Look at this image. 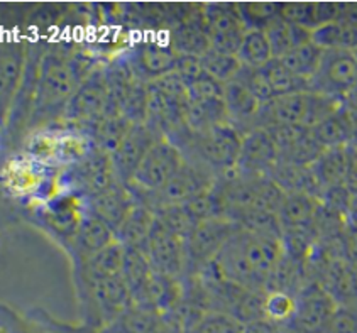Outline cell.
Returning a JSON list of instances; mask_svg holds the SVG:
<instances>
[{"label": "cell", "instance_id": "1", "mask_svg": "<svg viewBox=\"0 0 357 333\" xmlns=\"http://www.w3.org/2000/svg\"><path fill=\"white\" fill-rule=\"evenodd\" d=\"M100 61L82 47L51 41L39 66L31 129L59 124L71 97Z\"/></svg>", "mask_w": 357, "mask_h": 333}, {"label": "cell", "instance_id": "2", "mask_svg": "<svg viewBox=\"0 0 357 333\" xmlns=\"http://www.w3.org/2000/svg\"><path fill=\"white\" fill-rule=\"evenodd\" d=\"M283 257V237L241 227L222 247L213 265L225 281L252 291H266Z\"/></svg>", "mask_w": 357, "mask_h": 333}, {"label": "cell", "instance_id": "3", "mask_svg": "<svg viewBox=\"0 0 357 333\" xmlns=\"http://www.w3.org/2000/svg\"><path fill=\"white\" fill-rule=\"evenodd\" d=\"M109 104L105 61H100L71 97L59 124L80 129L92 136L95 125L109 114Z\"/></svg>", "mask_w": 357, "mask_h": 333}, {"label": "cell", "instance_id": "4", "mask_svg": "<svg viewBox=\"0 0 357 333\" xmlns=\"http://www.w3.org/2000/svg\"><path fill=\"white\" fill-rule=\"evenodd\" d=\"M121 181L114 168L112 154L102 148H95L92 153L77 164L58 171V192L73 193L82 198L98 195Z\"/></svg>", "mask_w": 357, "mask_h": 333}, {"label": "cell", "instance_id": "5", "mask_svg": "<svg viewBox=\"0 0 357 333\" xmlns=\"http://www.w3.org/2000/svg\"><path fill=\"white\" fill-rule=\"evenodd\" d=\"M124 54L129 59L139 80L151 83L172 73L176 63V51L172 46L168 29L146 31L141 39H136Z\"/></svg>", "mask_w": 357, "mask_h": 333}, {"label": "cell", "instance_id": "6", "mask_svg": "<svg viewBox=\"0 0 357 333\" xmlns=\"http://www.w3.org/2000/svg\"><path fill=\"white\" fill-rule=\"evenodd\" d=\"M241 229L231 219H210L200 222L185 240L186 272L185 277H197L219 256L229 239Z\"/></svg>", "mask_w": 357, "mask_h": 333}, {"label": "cell", "instance_id": "7", "mask_svg": "<svg viewBox=\"0 0 357 333\" xmlns=\"http://www.w3.org/2000/svg\"><path fill=\"white\" fill-rule=\"evenodd\" d=\"M181 149L169 139L162 137L148 150L139 164L129 188L137 193H156L168 183L183 164Z\"/></svg>", "mask_w": 357, "mask_h": 333}, {"label": "cell", "instance_id": "8", "mask_svg": "<svg viewBox=\"0 0 357 333\" xmlns=\"http://www.w3.org/2000/svg\"><path fill=\"white\" fill-rule=\"evenodd\" d=\"M339 304L319 281L303 284L296 295L295 316L281 325V333H324Z\"/></svg>", "mask_w": 357, "mask_h": 333}, {"label": "cell", "instance_id": "9", "mask_svg": "<svg viewBox=\"0 0 357 333\" xmlns=\"http://www.w3.org/2000/svg\"><path fill=\"white\" fill-rule=\"evenodd\" d=\"M357 86V59L352 51H325L320 68L310 80V92L340 100Z\"/></svg>", "mask_w": 357, "mask_h": 333}, {"label": "cell", "instance_id": "10", "mask_svg": "<svg viewBox=\"0 0 357 333\" xmlns=\"http://www.w3.org/2000/svg\"><path fill=\"white\" fill-rule=\"evenodd\" d=\"M142 252L148 257L151 268L161 274L185 279L186 272V249L185 240L168 232L156 220L148 240L142 245Z\"/></svg>", "mask_w": 357, "mask_h": 333}, {"label": "cell", "instance_id": "11", "mask_svg": "<svg viewBox=\"0 0 357 333\" xmlns=\"http://www.w3.org/2000/svg\"><path fill=\"white\" fill-rule=\"evenodd\" d=\"M31 41L17 34H9L2 42L0 58V86H2V118L9 115L15 97L21 90L27 68Z\"/></svg>", "mask_w": 357, "mask_h": 333}, {"label": "cell", "instance_id": "12", "mask_svg": "<svg viewBox=\"0 0 357 333\" xmlns=\"http://www.w3.org/2000/svg\"><path fill=\"white\" fill-rule=\"evenodd\" d=\"M202 12L207 21L213 49L237 56L248 31L237 10V3H202Z\"/></svg>", "mask_w": 357, "mask_h": 333}, {"label": "cell", "instance_id": "13", "mask_svg": "<svg viewBox=\"0 0 357 333\" xmlns=\"http://www.w3.org/2000/svg\"><path fill=\"white\" fill-rule=\"evenodd\" d=\"M36 213L47 229L56 232L70 244L86 212L85 198L73 193H56L47 200L36 201Z\"/></svg>", "mask_w": 357, "mask_h": 333}, {"label": "cell", "instance_id": "14", "mask_svg": "<svg viewBox=\"0 0 357 333\" xmlns=\"http://www.w3.org/2000/svg\"><path fill=\"white\" fill-rule=\"evenodd\" d=\"M162 132L148 122L144 124H134L127 137L121 142V146L112 153L114 168L117 178L124 185H129L136 174L139 164L144 160L148 150L162 139Z\"/></svg>", "mask_w": 357, "mask_h": 333}, {"label": "cell", "instance_id": "15", "mask_svg": "<svg viewBox=\"0 0 357 333\" xmlns=\"http://www.w3.org/2000/svg\"><path fill=\"white\" fill-rule=\"evenodd\" d=\"M280 161V150L266 129H252L244 134L237 160V169L244 174L269 176Z\"/></svg>", "mask_w": 357, "mask_h": 333}, {"label": "cell", "instance_id": "16", "mask_svg": "<svg viewBox=\"0 0 357 333\" xmlns=\"http://www.w3.org/2000/svg\"><path fill=\"white\" fill-rule=\"evenodd\" d=\"M310 112V92L283 95L261 107L254 129H268L273 125H305Z\"/></svg>", "mask_w": 357, "mask_h": 333}, {"label": "cell", "instance_id": "17", "mask_svg": "<svg viewBox=\"0 0 357 333\" xmlns=\"http://www.w3.org/2000/svg\"><path fill=\"white\" fill-rule=\"evenodd\" d=\"M319 281L339 307L357 304V265L340 256H331L322 264Z\"/></svg>", "mask_w": 357, "mask_h": 333}, {"label": "cell", "instance_id": "18", "mask_svg": "<svg viewBox=\"0 0 357 333\" xmlns=\"http://www.w3.org/2000/svg\"><path fill=\"white\" fill-rule=\"evenodd\" d=\"M136 203L137 200L134 198L132 192L122 181H117L116 185L104 189L98 195L85 198L86 210L97 215L100 220H104L114 232L121 227V224L126 220V217L129 215V212Z\"/></svg>", "mask_w": 357, "mask_h": 333}, {"label": "cell", "instance_id": "19", "mask_svg": "<svg viewBox=\"0 0 357 333\" xmlns=\"http://www.w3.org/2000/svg\"><path fill=\"white\" fill-rule=\"evenodd\" d=\"M172 46L176 54H188V56L202 58L212 47L210 42V31L207 21L202 12V3H197L195 10L169 31Z\"/></svg>", "mask_w": 357, "mask_h": 333}, {"label": "cell", "instance_id": "20", "mask_svg": "<svg viewBox=\"0 0 357 333\" xmlns=\"http://www.w3.org/2000/svg\"><path fill=\"white\" fill-rule=\"evenodd\" d=\"M126 263V247L119 242H114L100 252L86 257L77 263V272L80 277L82 286L95 284L98 281L110 279V277L122 276Z\"/></svg>", "mask_w": 357, "mask_h": 333}, {"label": "cell", "instance_id": "21", "mask_svg": "<svg viewBox=\"0 0 357 333\" xmlns=\"http://www.w3.org/2000/svg\"><path fill=\"white\" fill-rule=\"evenodd\" d=\"M114 242H117L116 232L104 220L86 210L73 239L70 240V245L78 263V261L86 259V257L100 252L102 249L109 247Z\"/></svg>", "mask_w": 357, "mask_h": 333}, {"label": "cell", "instance_id": "22", "mask_svg": "<svg viewBox=\"0 0 357 333\" xmlns=\"http://www.w3.org/2000/svg\"><path fill=\"white\" fill-rule=\"evenodd\" d=\"M320 207H322V200L310 193H284L283 201L276 213L281 230L289 232V230L312 229Z\"/></svg>", "mask_w": 357, "mask_h": 333}, {"label": "cell", "instance_id": "23", "mask_svg": "<svg viewBox=\"0 0 357 333\" xmlns=\"http://www.w3.org/2000/svg\"><path fill=\"white\" fill-rule=\"evenodd\" d=\"M339 15L340 3H280V19L310 31L337 21Z\"/></svg>", "mask_w": 357, "mask_h": 333}, {"label": "cell", "instance_id": "24", "mask_svg": "<svg viewBox=\"0 0 357 333\" xmlns=\"http://www.w3.org/2000/svg\"><path fill=\"white\" fill-rule=\"evenodd\" d=\"M351 146H339V148L325 149L322 156L313 162L312 169L324 192L344 185L349 164H351Z\"/></svg>", "mask_w": 357, "mask_h": 333}, {"label": "cell", "instance_id": "25", "mask_svg": "<svg viewBox=\"0 0 357 333\" xmlns=\"http://www.w3.org/2000/svg\"><path fill=\"white\" fill-rule=\"evenodd\" d=\"M154 224H156V215L153 210L137 201L121 227L116 230L117 242L127 249H141L148 240Z\"/></svg>", "mask_w": 357, "mask_h": 333}, {"label": "cell", "instance_id": "26", "mask_svg": "<svg viewBox=\"0 0 357 333\" xmlns=\"http://www.w3.org/2000/svg\"><path fill=\"white\" fill-rule=\"evenodd\" d=\"M266 34H268L269 42H271L273 56L275 58L287 56L293 49L305 45V42L312 41L310 29L287 22L280 17L266 27Z\"/></svg>", "mask_w": 357, "mask_h": 333}, {"label": "cell", "instance_id": "27", "mask_svg": "<svg viewBox=\"0 0 357 333\" xmlns=\"http://www.w3.org/2000/svg\"><path fill=\"white\" fill-rule=\"evenodd\" d=\"M312 41L324 51H354L357 49V27L337 19L313 29Z\"/></svg>", "mask_w": 357, "mask_h": 333}, {"label": "cell", "instance_id": "28", "mask_svg": "<svg viewBox=\"0 0 357 333\" xmlns=\"http://www.w3.org/2000/svg\"><path fill=\"white\" fill-rule=\"evenodd\" d=\"M134 122L124 114H107L92 130V139L98 148L112 154L132 129Z\"/></svg>", "mask_w": 357, "mask_h": 333}, {"label": "cell", "instance_id": "29", "mask_svg": "<svg viewBox=\"0 0 357 333\" xmlns=\"http://www.w3.org/2000/svg\"><path fill=\"white\" fill-rule=\"evenodd\" d=\"M161 323V315L148 308L132 304L126 313L100 333H151Z\"/></svg>", "mask_w": 357, "mask_h": 333}, {"label": "cell", "instance_id": "30", "mask_svg": "<svg viewBox=\"0 0 357 333\" xmlns=\"http://www.w3.org/2000/svg\"><path fill=\"white\" fill-rule=\"evenodd\" d=\"M261 71H263L266 80L271 85L276 97L310 92V83L303 80V78L296 77L291 70L287 68V65L281 59L273 58L268 65L261 68Z\"/></svg>", "mask_w": 357, "mask_h": 333}, {"label": "cell", "instance_id": "31", "mask_svg": "<svg viewBox=\"0 0 357 333\" xmlns=\"http://www.w3.org/2000/svg\"><path fill=\"white\" fill-rule=\"evenodd\" d=\"M242 66L248 68H263L273 58L271 42H269L266 31L248 29L242 39L239 53H237Z\"/></svg>", "mask_w": 357, "mask_h": 333}, {"label": "cell", "instance_id": "32", "mask_svg": "<svg viewBox=\"0 0 357 333\" xmlns=\"http://www.w3.org/2000/svg\"><path fill=\"white\" fill-rule=\"evenodd\" d=\"M325 51L320 46H317L313 41L305 42L296 49H293L291 53H288L287 56L278 58L287 65L296 77L303 78L310 83V80L317 75V71L320 68V63H322Z\"/></svg>", "mask_w": 357, "mask_h": 333}, {"label": "cell", "instance_id": "33", "mask_svg": "<svg viewBox=\"0 0 357 333\" xmlns=\"http://www.w3.org/2000/svg\"><path fill=\"white\" fill-rule=\"evenodd\" d=\"M312 132L317 141L324 146V149H331L349 144L352 127L349 118L339 110V112L332 114L331 117L324 118L315 127H312Z\"/></svg>", "mask_w": 357, "mask_h": 333}, {"label": "cell", "instance_id": "34", "mask_svg": "<svg viewBox=\"0 0 357 333\" xmlns=\"http://www.w3.org/2000/svg\"><path fill=\"white\" fill-rule=\"evenodd\" d=\"M154 215L156 220L165 227L168 232L174 233L180 239L186 240L190 237V233L195 230L198 222L193 219L192 213L188 212V208L185 207V203L178 205H165L154 210Z\"/></svg>", "mask_w": 357, "mask_h": 333}, {"label": "cell", "instance_id": "35", "mask_svg": "<svg viewBox=\"0 0 357 333\" xmlns=\"http://www.w3.org/2000/svg\"><path fill=\"white\" fill-rule=\"evenodd\" d=\"M200 59L205 75L212 77L213 80L224 83V85L227 82H231L232 78H236V75L242 68L239 58L236 54L222 53V51L213 49V47H210Z\"/></svg>", "mask_w": 357, "mask_h": 333}, {"label": "cell", "instance_id": "36", "mask_svg": "<svg viewBox=\"0 0 357 333\" xmlns=\"http://www.w3.org/2000/svg\"><path fill=\"white\" fill-rule=\"evenodd\" d=\"M242 330H244V325L231 313L208 310L202 313L200 318L186 333H242Z\"/></svg>", "mask_w": 357, "mask_h": 333}, {"label": "cell", "instance_id": "37", "mask_svg": "<svg viewBox=\"0 0 357 333\" xmlns=\"http://www.w3.org/2000/svg\"><path fill=\"white\" fill-rule=\"evenodd\" d=\"M237 10L244 22L245 29H261L280 17V3H264V2H248L237 3Z\"/></svg>", "mask_w": 357, "mask_h": 333}, {"label": "cell", "instance_id": "38", "mask_svg": "<svg viewBox=\"0 0 357 333\" xmlns=\"http://www.w3.org/2000/svg\"><path fill=\"white\" fill-rule=\"evenodd\" d=\"M296 295L288 291H266L264 316L276 325H287L295 316Z\"/></svg>", "mask_w": 357, "mask_h": 333}, {"label": "cell", "instance_id": "39", "mask_svg": "<svg viewBox=\"0 0 357 333\" xmlns=\"http://www.w3.org/2000/svg\"><path fill=\"white\" fill-rule=\"evenodd\" d=\"M188 102L192 104H213L224 102V83L204 75L200 80L188 86Z\"/></svg>", "mask_w": 357, "mask_h": 333}, {"label": "cell", "instance_id": "40", "mask_svg": "<svg viewBox=\"0 0 357 333\" xmlns=\"http://www.w3.org/2000/svg\"><path fill=\"white\" fill-rule=\"evenodd\" d=\"M173 71L181 78L186 88L192 86L193 83L200 80L205 75L204 66H202V59L198 56H188V54H178Z\"/></svg>", "mask_w": 357, "mask_h": 333}, {"label": "cell", "instance_id": "41", "mask_svg": "<svg viewBox=\"0 0 357 333\" xmlns=\"http://www.w3.org/2000/svg\"><path fill=\"white\" fill-rule=\"evenodd\" d=\"M324 333H357V304L337 308Z\"/></svg>", "mask_w": 357, "mask_h": 333}, {"label": "cell", "instance_id": "42", "mask_svg": "<svg viewBox=\"0 0 357 333\" xmlns=\"http://www.w3.org/2000/svg\"><path fill=\"white\" fill-rule=\"evenodd\" d=\"M2 333H41L33 323L24 320L10 307H2Z\"/></svg>", "mask_w": 357, "mask_h": 333}, {"label": "cell", "instance_id": "43", "mask_svg": "<svg viewBox=\"0 0 357 333\" xmlns=\"http://www.w3.org/2000/svg\"><path fill=\"white\" fill-rule=\"evenodd\" d=\"M339 252L344 259L357 265V227L346 225L339 237Z\"/></svg>", "mask_w": 357, "mask_h": 333}, {"label": "cell", "instance_id": "44", "mask_svg": "<svg viewBox=\"0 0 357 333\" xmlns=\"http://www.w3.org/2000/svg\"><path fill=\"white\" fill-rule=\"evenodd\" d=\"M242 333H281L280 325L269 322L268 318L256 320V322L245 323Z\"/></svg>", "mask_w": 357, "mask_h": 333}, {"label": "cell", "instance_id": "45", "mask_svg": "<svg viewBox=\"0 0 357 333\" xmlns=\"http://www.w3.org/2000/svg\"><path fill=\"white\" fill-rule=\"evenodd\" d=\"M351 154V164H349L346 181H344V186L351 192V195H357V149H352Z\"/></svg>", "mask_w": 357, "mask_h": 333}, {"label": "cell", "instance_id": "46", "mask_svg": "<svg viewBox=\"0 0 357 333\" xmlns=\"http://www.w3.org/2000/svg\"><path fill=\"white\" fill-rule=\"evenodd\" d=\"M346 220L347 225H354V227H357V195L351 196V201H349V207L346 212Z\"/></svg>", "mask_w": 357, "mask_h": 333}, {"label": "cell", "instance_id": "47", "mask_svg": "<svg viewBox=\"0 0 357 333\" xmlns=\"http://www.w3.org/2000/svg\"><path fill=\"white\" fill-rule=\"evenodd\" d=\"M352 53H354V56H356V59H357V49H354V51H352Z\"/></svg>", "mask_w": 357, "mask_h": 333}]
</instances>
